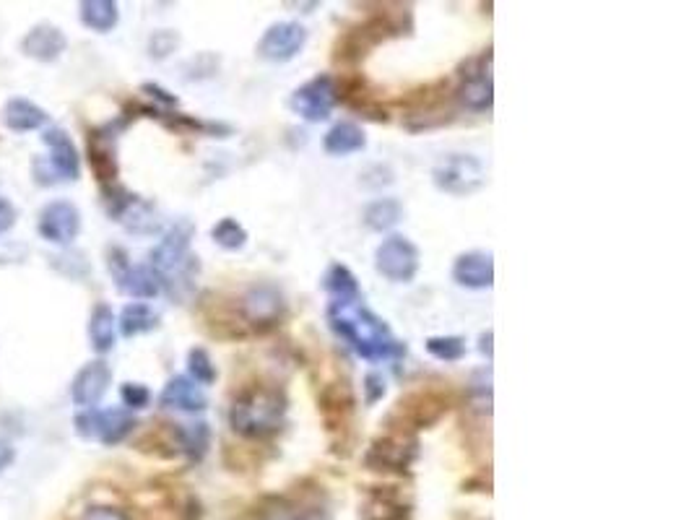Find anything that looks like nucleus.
Returning a JSON list of instances; mask_svg holds the SVG:
<instances>
[{
	"instance_id": "4",
	"label": "nucleus",
	"mask_w": 694,
	"mask_h": 520,
	"mask_svg": "<svg viewBox=\"0 0 694 520\" xmlns=\"http://www.w3.org/2000/svg\"><path fill=\"white\" fill-rule=\"evenodd\" d=\"M448 411V401L435 393V390H416L396 403L393 414L388 416V424H393V432L411 435L414 429H427L440 422Z\"/></svg>"
},
{
	"instance_id": "37",
	"label": "nucleus",
	"mask_w": 694,
	"mask_h": 520,
	"mask_svg": "<svg viewBox=\"0 0 694 520\" xmlns=\"http://www.w3.org/2000/svg\"><path fill=\"white\" fill-rule=\"evenodd\" d=\"M177 45H180V37L175 32H156L149 42V50L154 58H167Z\"/></svg>"
},
{
	"instance_id": "17",
	"label": "nucleus",
	"mask_w": 694,
	"mask_h": 520,
	"mask_svg": "<svg viewBox=\"0 0 694 520\" xmlns=\"http://www.w3.org/2000/svg\"><path fill=\"white\" fill-rule=\"evenodd\" d=\"M45 143L50 149V159L42 164V169H50V180H78V172H81V156H78L76 143L71 141V136L60 128L45 130Z\"/></svg>"
},
{
	"instance_id": "23",
	"label": "nucleus",
	"mask_w": 694,
	"mask_h": 520,
	"mask_svg": "<svg viewBox=\"0 0 694 520\" xmlns=\"http://www.w3.org/2000/svg\"><path fill=\"white\" fill-rule=\"evenodd\" d=\"M323 289L333 297L331 305H354V302H359V297H362L357 276H354L344 263H333V266L325 271Z\"/></svg>"
},
{
	"instance_id": "2",
	"label": "nucleus",
	"mask_w": 694,
	"mask_h": 520,
	"mask_svg": "<svg viewBox=\"0 0 694 520\" xmlns=\"http://www.w3.org/2000/svg\"><path fill=\"white\" fill-rule=\"evenodd\" d=\"M289 401L284 390L276 385L255 383L240 390L229 409V424L237 435L260 440V437L276 435L284 427Z\"/></svg>"
},
{
	"instance_id": "32",
	"label": "nucleus",
	"mask_w": 694,
	"mask_h": 520,
	"mask_svg": "<svg viewBox=\"0 0 694 520\" xmlns=\"http://www.w3.org/2000/svg\"><path fill=\"white\" fill-rule=\"evenodd\" d=\"M211 237L219 247L224 250H242L247 245V229L242 227L240 221L232 219V216H224V219L211 229Z\"/></svg>"
},
{
	"instance_id": "11",
	"label": "nucleus",
	"mask_w": 694,
	"mask_h": 520,
	"mask_svg": "<svg viewBox=\"0 0 694 520\" xmlns=\"http://www.w3.org/2000/svg\"><path fill=\"white\" fill-rule=\"evenodd\" d=\"M136 419L125 409L86 411L76 416V429L81 437H97L104 445H117L133 432Z\"/></svg>"
},
{
	"instance_id": "7",
	"label": "nucleus",
	"mask_w": 694,
	"mask_h": 520,
	"mask_svg": "<svg viewBox=\"0 0 694 520\" xmlns=\"http://www.w3.org/2000/svg\"><path fill=\"white\" fill-rule=\"evenodd\" d=\"M419 247L403 237V234H393L388 240H383L375 250V268L377 273H383L385 279L393 284H411L419 273Z\"/></svg>"
},
{
	"instance_id": "43",
	"label": "nucleus",
	"mask_w": 694,
	"mask_h": 520,
	"mask_svg": "<svg viewBox=\"0 0 694 520\" xmlns=\"http://www.w3.org/2000/svg\"><path fill=\"white\" fill-rule=\"evenodd\" d=\"M492 331H487V333H481V354H487L489 359H492Z\"/></svg>"
},
{
	"instance_id": "28",
	"label": "nucleus",
	"mask_w": 694,
	"mask_h": 520,
	"mask_svg": "<svg viewBox=\"0 0 694 520\" xmlns=\"http://www.w3.org/2000/svg\"><path fill=\"white\" fill-rule=\"evenodd\" d=\"M403 219V206L396 198H377L364 208V224L375 232H388Z\"/></svg>"
},
{
	"instance_id": "19",
	"label": "nucleus",
	"mask_w": 694,
	"mask_h": 520,
	"mask_svg": "<svg viewBox=\"0 0 694 520\" xmlns=\"http://www.w3.org/2000/svg\"><path fill=\"white\" fill-rule=\"evenodd\" d=\"M453 281L466 289H489L494 284V260L492 253L471 250L455 258Z\"/></svg>"
},
{
	"instance_id": "3",
	"label": "nucleus",
	"mask_w": 694,
	"mask_h": 520,
	"mask_svg": "<svg viewBox=\"0 0 694 520\" xmlns=\"http://www.w3.org/2000/svg\"><path fill=\"white\" fill-rule=\"evenodd\" d=\"M190 240H193V224L190 221H177L151 253L149 266L154 268L159 281L167 284L172 292L193 289L195 273H198V258L190 255Z\"/></svg>"
},
{
	"instance_id": "30",
	"label": "nucleus",
	"mask_w": 694,
	"mask_h": 520,
	"mask_svg": "<svg viewBox=\"0 0 694 520\" xmlns=\"http://www.w3.org/2000/svg\"><path fill=\"white\" fill-rule=\"evenodd\" d=\"M81 21L99 34L110 32L117 24V3H112V0H84L81 3Z\"/></svg>"
},
{
	"instance_id": "9",
	"label": "nucleus",
	"mask_w": 694,
	"mask_h": 520,
	"mask_svg": "<svg viewBox=\"0 0 694 520\" xmlns=\"http://www.w3.org/2000/svg\"><path fill=\"white\" fill-rule=\"evenodd\" d=\"M260 520H331V505L320 489H302L299 494L273 497Z\"/></svg>"
},
{
	"instance_id": "24",
	"label": "nucleus",
	"mask_w": 694,
	"mask_h": 520,
	"mask_svg": "<svg viewBox=\"0 0 694 520\" xmlns=\"http://www.w3.org/2000/svg\"><path fill=\"white\" fill-rule=\"evenodd\" d=\"M367 146V138H364V130L359 128L357 123H336L328 133H325L323 149L328 151L331 156H349L357 154V151H364Z\"/></svg>"
},
{
	"instance_id": "34",
	"label": "nucleus",
	"mask_w": 694,
	"mask_h": 520,
	"mask_svg": "<svg viewBox=\"0 0 694 520\" xmlns=\"http://www.w3.org/2000/svg\"><path fill=\"white\" fill-rule=\"evenodd\" d=\"M89 159H91V167H94V172L99 175V180H112L117 172V164H115V156H112V149L104 143L97 141V136L89 141Z\"/></svg>"
},
{
	"instance_id": "42",
	"label": "nucleus",
	"mask_w": 694,
	"mask_h": 520,
	"mask_svg": "<svg viewBox=\"0 0 694 520\" xmlns=\"http://www.w3.org/2000/svg\"><path fill=\"white\" fill-rule=\"evenodd\" d=\"M143 91H151L156 99H162L164 104H177V99L169 94V91H164V89H159V86H154V84H149V86H143Z\"/></svg>"
},
{
	"instance_id": "25",
	"label": "nucleus",
	"mask_w": 694,
	"mask_h": 520,
	"mask_svg": "<svg viewBox=\"0 0 694 520\" xmlns=\"http://www.w3.org/2000/svg\"><path fill=\"white\" fill-rule=\"evenodd\" d=\"M3 120L11 130L26 133V130L42 128L47 123V112L29 99H11L3 110Z\"/></svg>"
},
{
	"instance_id": "6",
	"label": "nucleus",
	"mask_w": 694,
	"mask_h": 520,
	"mask_svg": "<svg viewBox=\"0 0 694 520\" xmlns=\"http://www.w3.org/2000/svg\"><path fill=\"white\" fill-rule=\"evenodd\" d=\"M393 34H401V24L390 19L388 13H377V16L354 26V29H349L344 37L338 39L336 60L338 63H357V60H362L367 55V50H372V47L385 42Z\"/></svg>"
},
{
	"instance_id": "26",
	"label": "nucleus",
	"mask_w": 694,
	"mask_h": 520,
	"mask_svg": "<svg viewBox=\"0 0 694 520\" xmlns=\"http://www.w3.org/2000/svg\"><path fill=\"white\" fill-rule=\"evenodd\" d=\"M175 440H177V450H180V453L188 455L190 461H201L203 455L208 453V445H211V429H208L206 422H195V424H188V427H177Z\"/></svg>"
},
{
	"instance_id": "22",
	"label": "nucleus",
	"mask_w": 694,
	"mask_h": 520,
	"mask_svg": "<svg viewBox=\"0 0 694 520\" xmlns=\"http://www.w3.org/2000/svg\"><path fill=\"white\" fill-rule=\"evenodd\" d=\"M65 37L58 26L52 24H37L32 32L26 34L24 42H21V50L34 60H42V63H50V60L60 58V52L65 50Z\"/></svg>"
},
{
	"instance_id": "13",
	"label": "nucleus",
	"mask_w": 694,
	"mask_h": 520,
	"mask_svg": "<svg viewBox=\"0 0 694 520\" xmlns=\"http://www.w3.org/2000/svg\"><path fill=\"white\" fill-rule=\"evenodd\" d=\"M110 271L115 276L117 289L128 297L136 299H151L159 294L162 289V281L154 273L151 266H130L128 255L123 250H112L110 253Z\"/></svg>"
},
{
	"instance_id": "8",
	"label": "nucleus",
	"mask_w": 694,
	"mask_h": 520,
	"mask_svg": "<svg viewBox=\"0 0 694 520\" xmlns=\"http://www.w3.org/2000/svg\"><path fill=\"white\" fill-rule=\"evenodd\" d=\"M416 458V440L411 435L390 432L385 437H377L367 453H364V466L370 471H383V474H403Z\"/></svg>"
},
{
	"instance_id": "12",
	"label": "nucleus",
	"mask_w": 694,
	"mask_h": 520,
	"mask_svg": "<svg viewBox=\"0 0 694 520\" xmlns=\"http://www.w3.org/2000/svg\"><path fill=\"white\" fill-rule=\"evenodd\" d=\"M336 104V81L331 76H315L292 94V110L310 123L328 120Z\"/></svg>"
},
{
	"instance_id": "21",
	"label": "nucleus",
	"mask_w": 694,
	"mask_h": 520,
	"mask_svg": "<svg viewBox=\"0 0 694 520\" xmlns=\"http://www.w3.org/2000/svg\"><path fill=\"white\" fill-rule=\"evenodd\" d=\"M159 403L164 409H177V411H188V414H198V411H206L208 401L203 396L201 385L193 383L188 375H175L164 385L162 396H159Z\"/></svg>"
},
{
	"instance_id": "33",
	"label": "nucleus",
	"mask_w": 694,
	"mask_h": 520,
	"mask_svg": "<svg viewBox=\"0 0 694 520\" xmlns=\"http://www.w3.org/2000/svg\"><path fill=\"white\" fill-rule=\"evenodd\" d=\"M427 351L440 362H461L466 357V341L461 336L427 338Z\"/></svg>"
},
{
	"instance_id": "1",
	"label": "nucleus",
	"mask_w": 694,
	"mask_h": 520,
	"mask_svg": "<svg viewBox=\"0 0 694 520\" xmlns=\"http://www.w3.org/2000/svg\"><path fill=\"white\" fill-rule=\"evenodd\" d=\"M328 323L333 333L341 336L359 357L367 362H383V359H398L406 354V346L393 338L385 320H380L372 310L354 302V305H331L328 307Z\"/></svg>"
},
{
	"instance_id": "38",
	"label": "nucleus",
	"mask_w": 694,
	"mask_h": 520,
	"mask_svg": "<svg viewBox=\"0 0 694 520\" xmlns=\"http://www.w3.org/2000/svg\"><path fill=\"white\" fill-rule=\"evenodd\" d=\"M364 401L370 403H377L380 398L385 396V380H383V375H377V372H370V375L364 377Z\"/></svg>"
},
{
	"instance_id": "29",
	"label": "nucleus",
	"mask_w": 694,
	"mask_h": 520,
	"mask_svg": "<svg viewBox=\"0 0 694 520\" xmlns=\"http://www.w3.org/2000/svg\"><path fill=\"white\" fill-rule=\"evenodd\" d=\"M89 338L94 351L107 354L115 346V315L107 305H97L89 320Z\"/></svg>"
},
{
	"instance_id": "39",
	"label": "nucleus",
	"mask_w": 694,
	"mask_h": 520,
	"mask_svg": "<svg viewBox=\"0 0 694 520\" xmlns=\"http://www.w3.org/2000/svg\"><path fill=\"white\" fill-rule=\"evenodd\" d=\"M84 520H128V515L115 510V507H89Z\"/></svg>"
},
{
	"instance_id": "10",
	"label": "nucleus",
	"mask_w": 694,
	"mask_h": 520,
	"mask_svg": "<svg viewBox=\"0 0 694 520\" xmlns=\"http://www.w3.org/2000/svg\"><path fill=\"white\" fill-rule=\"evenodd\" d=\"M307 29L299 21H279L263 32L258 42V55L268 63H289L305 50Z\"/></svg>"
},
{
	"instance_id": "41",
	"label": "nucleus",
	"mask_w": 694,
	"mask_h": 520,
	"mask_svg": "<svg viewBox=\"0 0 694 520\" xmlns=\"http://www.w3.org/2000/svg\"><path fill=\"white\" fill-rule=\"evenodd\" d=\"M13 463V448L11 442L0 437V471H6L8 466Z\"/></svg>"
},
{
	"instance_id": "27",
	"label": "nucleus",
	"mask_w": 694,
	"mask_h": 520,
	"mask_svg": "<svg viewBox=\"0 0 694 520\" xmlns=\"http://www.w3.org/2000/svg\"><path fill=\"white\" fill-rule=\"evenodd\" d=\"M156 325H159V315L146 302H130L120 312V333L128 338L154 331Z\"/></svg>"
},
{
	"instance_id": "15",
	"label": "nucleus",
	"mask_w": 694,
	"mask_h": 520,
	"mask_svg": "<svg viewBox=\"0 0 694 520\" xmlns=\"http://www.w3.org/2000/svg\"><path fill=\"white\" fill-rule=\"evenodd\" d=\"M37 232L52 245H71L81 232V214L71 201H52L39 211Z\"/></svg>"
},
{
	"instance_id": "40",
	"label": "nucleus",
	"mask_w": 694,
	"mask_h": 520,
	"mask_svg": "<svg viewBox=\"0 0 694 520\" xmlns=\"http://www.w3.org/2000/svg\"><path fill=\"white\" fill-rule=\"evenodd\" d=\"M13 221H16V208L6 198H0V234L8 232L13 227Z\"/></svg>"
},
{
	"instance_id": "14",
	"label": "nucleus",
	"mask_w": 694,
	"mask_h": 520,
	"mask_svg": "<svg viewBox=\"0 0 694 520\" xmlns=\"http://www.w3.org/2000/svg\"><path fill=\"white\" fill-rule=\"evenodd\" d=\"M492 52H484L481 58L471 60L463 73V84L458 89V99L466 110L487 112L494 102L492 86Z\"/></svg>"
},
{
	"instance_id": "35",
	"label": "nucleus",
	"mask_w": 694,
	"mask_h": 520,
	"mask_svg": "<svg viewBox=\"0 0 694 520\" xmlns=\"http://www.w3.org/2000/svg\"><path fill=\"white\" fill-rule=\"evenodd\" d=\"M188 370H190V380H193V383H198V385H211L216 380L214 362H211L208 351L201 349V346L190 349Z\"/></svg>"
},
{
	"instance_id": "31",
	"label": "nucleus",
	"mask_w": 694,
	"mask_h": 520,
	"mask_svg": "<svg viewBox=\"0 0 694 520\" xmlns=\"http://www.w3.org/2000/svg\"><path fill=\"white\" fill-rule=\"evenodd\" d=\"M367 513L375 520H406L409 507L398 500L396 492H375V497L367 505Z\"/></svg>"
},
{
	"instance_id": "20",
	"label": "nucleus",
	"mask_w": 694,
	"mask_h": 520,
	"mask_svg": "<svg viewBox=\"0 0 694 520\" xmlns=\"http://www.w3.org/2000/svg\"><path fill=\"white\" fill-rule=\"evenodd\" d=\"M112 383V370L104 362H89L84 370H78L76 380H73V401L84 409H91L102 401Z\"/></svg>"
},
{
	"instance_id": "5",
	"label": "nucleus",
	"mask_w": 694,
	"mask_h": 520,
	"mask_svg": "<svg viewBox=\"0 0 694 520\" xmlns=\"http://www.w3.org/2000/svg\"><path fill=\"white\" fill-rule=\"evenodd\" d=\"M432 180L442 193L471 195L487 185L484 164L471 154H450L432 169Z\"/></svg>"
},
{
	"instance_id": "16",
	"label": "nucleus",
	"mask_w": 694,
	"mask_h": 520,
	"mask_svg": "<svg viewBox=\"0 0 694 520\" xmlns=\"http://www.w3.org/2000/svg\"><path fill=\"white\" fill-rule=\"evenodd\" d=\"M284 297H281L279 289L263 284V286H253L250 292L242 297L240 312L242 318L247 320L255 328H273L284 318Z\"/></svg>"
},
{
	"instance_id": "18",
	"label": "nucleus",
	"mask_w": 694,
	"mask_h": 520,
	"mask_svg": "<svg viewBox=\"0 0 694 520\" xmlns=\"http://www.w3.org/2000/svg\"><path fill=\"white\" fill-rule=\"evenodd\" d=\"M354 393L349 383L325 385L320 393V411H323L325 427L328 432H344L349 427V419L354 414Z\"/></svg>"
},
{
	"instance_id": "36",
	"label": "nucleus",
	"mask_w": 694,
	"mask_h": 520,
	"mask_svg": "<svg viewBox=\"0 0 694 520\" xmlns=\"http://www.w3.org/2000/svg\"><path fill=\"white\" fill-rule=\"evenodd\" d=\"M120 398H123V403L128 409H146L151 401V393L149 388L141 383H125L123 388H120Z\"/></svg>"
}]
</instances>
